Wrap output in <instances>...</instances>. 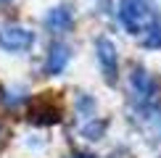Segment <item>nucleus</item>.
<instances>
[{
    "label": "nucleus",
    "mask_w": 161,
    "mask_h": 158,
    "mask_svg": "<svg viewBox=\"0 0 161 158\" xmlns=\"http://www.w3.org/2000/svg\"><path fill=\"white\" fill-rule=\"evenodd\" d=\"M66 63H69V48L66 45H53L50 50V58H48V74H61L66 69Z\"/></svg>",
    "instance_id": "423d86ee"
},
{
    "label": "nucleus",
    "mask_w": 161,
    "mask_h": 158,
    "mask_svg": "<svg viewBox=\"0 0 161 158\" xmlns=\"http://www.w3.org/2000/svg\"><path fill=\"white\" fill-rule=\"evenodd\" d=\"M32 32L24 29V26L8 24V26H0V48L8 50V53H21L32 45Z\"/></svg>",
    "instance_id": "f03ea898"
},
{
    "label": "nucleus",
    "mask_w": 161,
    "mask_h": 158,
    "mask_svg": "<svg viewBox=\"0 0 161 158\" xmlns=\"http://www.w3.org/2000/svg\"><path fill=\"white\" fill-rule=\"evenodd\" d=\"M0 3H5V0H0Z\"/></svg>",
    "instance_id": "6e6552de"
},
{
    "label": "nucleus",
    "mask_w": 161,
    "mask_h": 158,
    "mask_svg": "<svg viewBox=\"0 0 161 158\" xmlns=\"http://www.w3.org/2000/svg\"><path fill=\"white\" fill-rule=\"evenodd\" d=\"M71 11H69V5H61V8H53L50 11V16L45 18V24H48V29L53 32H66L71 26Z\"/></svg>",
    "instance_id": "39448f33"
},
{
    "label": "nucleus",
    "mask_w": 161,
    "mask_h": 158,
    "mask_svg": "<svg viewBox=\"0 0 161 158\" xmlns=\"http://www.w3.org/2000/svg\"><path fill=\"white\" fill-rule=\"evenodd\" d=\"M32 118H35L37 124H56V121H61V108H58V103L53 100V97L42 95V97H37L35 105H32Z\"/></svg>",
    "instance_id": "7ed1b4c3"
},
{
    "label": "nucleus",
    "mask_w": 161,
    "mask_h": 158,
    "mask_svg": "<svg viewBox=\"0 0 161 158\" xmlns=\"http://www.w3.org/2000/svg\"><path fill=\"white\" fill-rule=\"evenodd\" d=\"M98 61L100 66H103V74L108 82H114L116 79V48H114L111 40H98Z\"/></svg>",
    "instance_id": "20e7f679"
},
{
    "label": "nucleus",
    "mask_w": 161,
    "mask_h": 158,
    "mask_svg": "<svg viewBox=\"0 0 161 158\" xmlns=\"http://www.w3.org/2000/svg\"><path fill=\"white\" fill-rule=\"evenodd\" d=\"M119 21L124 24L130 34H143V37L158 26L156 13L148 0H119Z\"/></svg>",
    "instance_id": "f257e3e1"
},
{
    "label": "nucleus",
    "mask_w": 161,
    "mask_h": 158,
    "mask_svg": "<svg viewBox=\"0 0 161 158\" xmlns=\"http://www.w3.org/2000/svg\"><path fill=\"white\" fill-rule=\"evenodd\" d=\"M132 87H135V92L140 97H148L153 95V79L148 76V71H143V69H135L132 71Z\"/></svg>",
    "instance_id": "0eeeda50"
}]
</instances>
